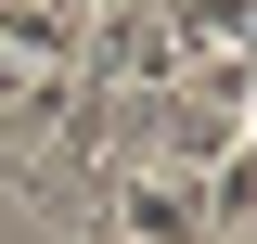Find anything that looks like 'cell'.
I'll return each mask as SVG.
<instances>
[{
	"label": "cell",
	"mask_w": 257,
	"mask_h": 244,
	"mask_svg": "<svg viewBox=\"0 0 257 244\" xmlns=\"http://www.w3.org/2000/svg\"><path fill=\"white\" fill-rule=\"evenodd\" d=\"M64 218L90 244H244V154H219V167L116 154L90 193H64Z\"/></svg>",
	"instance_id": "obj_1"
}]
</instances>
